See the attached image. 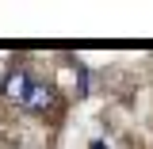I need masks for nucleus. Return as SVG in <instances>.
Wrapping results in <instances>:
<instances>
[{
  "mask_svg": "<svg viewBox=\"0 0 153 149\" xmlns=\"http://www.w3.org/2000/svg\"><path fill=\"white\" fill-rule=\"evenodd\" d=\"M31 88H35V80H31L27 73H12V76H8V84H4V96L16 99V103H27Z\"/></svg>",
  "mask_w": 153,
  "mask_h": 149,
  "instance_id": "2",
  "label": "nucleus"
},
{
  "mask_svg": "<svg viewBox=\"0 0 153 149\" xmlns=\"http://www.w3.org/2000/svg\"><path fill=\"white\" fill-rule=\"evenodd\" d=\"M27 111H35V115H42V111H50L54 107V88L50 84H42V80H35V88H31V96H27V103H23Z\"/></svg>",
  "mask_w": 153,
  "mask_h": 149,
  "instance_id": "1",
  "label": "nucleus"
},
{
  "mask_svg": "<svg viewBox=\"0 0 153 149\" xmlns=\"http://www.w3.org/2000/svg\"><path fill=\"white\" fill-rule=\"evenodd\" d=\"M92 149H103V142H92Z\"/></svg>",
  "mask_w": 153,
  "mask_h": 149,
  "instance_id": "3",
  "label": "nucleus"
}]
</instances>
